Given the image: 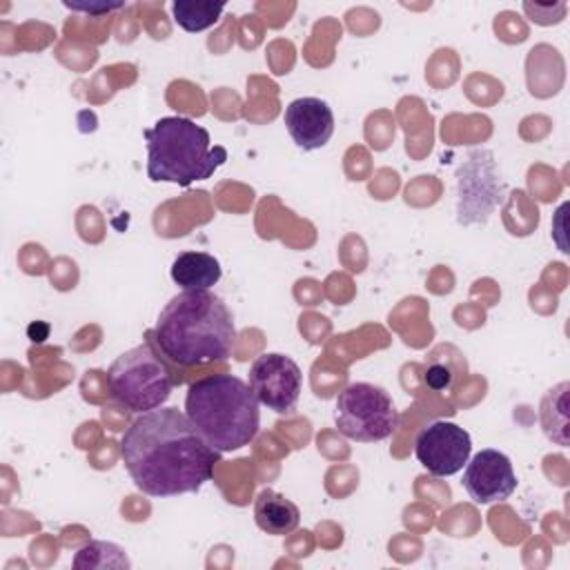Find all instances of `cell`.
<instances>
[{"label":"cell","mask_w":570,"mask_h":570,"mask_svg":"<svg viewBox=\"0 0 570 570\" xmlns=\"http://www.w3.org/2000/svg\"><path fill=\"white\" fill-rule=\"evenodd\" d=\"M67 9L71 11H82V13H89V16H105L114 9H120L122 2H116V4H73V2H65Z\"/></svg>","instance_id":"17"},{"label":"cell","mask_w":570,"mask_h":570,"mask_svg":"<svg viewBox=\"0 0 570 570\" xmlns=\"http://www.w3.org/2000/svg\"><path fill=\"white\" fill-rule=\"evenodd\" d=\"M149 334L171 363L198 367L232 354L236 327L220 296L209 289H183L163 307Z\"/></svg>","instance_id":"2"},{"label":"cell","mask_w":570,"mask_h":570,"mask_svg":"<svg viewBox=\"0 0 570 570\" xmlns=\"http://www.w3.org/2000/svg\"><path fill=\"white\" fill-rule=\"evenodd\" d=\"M223 9H225L223 2H212V0H174L171 2L174 22L189 33H198L214 27Z\"/></svg>","instance_id":"13"},{"label":"cell","mask_w":570,"mask_h":570,"mask_svg":"<svg viewBox=\"0 0 570 570\" xmlns=\"http://www.w3.org/2000/svg\"><path fill=\"white\" fill-rule=\"evenodd\" d=\"M472 439L452 421H432L419 430L414 454L432 476H452L468 463Z\"/></svg>","instance_id":"8"},{"label":"cell","mask_w":570,"mask_h":570,"mask_svg":"<svg viewBox=\"0 0 570 570\" xmlns=\"http://www.w3.org/2000/svg\"><path fill=\"white\" fill-rule=\"evenodd\" d=\"M452 379H454V374H452L450 365H445V363H430V365H425V370H423V383H425L430 390H434V392L450 390Z\"/></svg>","instance_id":"16"},{"label":"cell","mask_w":570,"mask_h":570,"mask_svg":"<svg viewBox=\"0 0 570 570\" xmlns=\"http://www.w3.org/2000/svg\"><path fill=\"white\" fill-rule=\"evenodd\" d=\"M254 519H256V525L263 532L283 537V534H289L298 528L301 512L287 497L267 488L256 497Z\"/></svg>","instance_id":"12"},{"label":"cell","mask_w":570,"mask_h":570,"mask_svg":"<svg viewBox=\"0 0 570 570\" xmlns=\"http://www.w3.org/2000/svg\"><path fill=\"white\" fill-rule=\"evenodd\" d=\"M169 358L158 350L151 334H145V343L122 352L107 372V385L111 396L131 412H149L160 407L176 385L174 367Z\"/></svg>","instance_id":"5"},{"label":"cell","mask_w":570,"mask_h":570,"mask_svg":"<svg viewBox=\"0 0 570 570\" xmlns=\"http://www.w3.org/2000/svg\"><path fill=\"white\" fill-rule=\"evenodd\" d=\"M334 423L338 432L352 441L376 443L396 432L401 416L383 387L350 383L336 396Z\"/></svg>","instance_id":"6"},{"label":"cell","mask_w":570,"mask_h":570,"mask_svg":"<svg viewBox=\"0 0 570 570\" xmlns=\"http://www.w3.org/2000/svg\"><path fill=\"white\" fill-rule=\"evenodd\" d=\"M73 568H87V570H105V568H131V561L127 559L125 550L111 541H89L85 543L76 557Z\"/></svg>","instance_id":"15"},{"label":"cell","mask_w":570,"mask_h":570,"mask_svg":"<svg viewBox=\"0 0 570 570\" xmlns=\"http://www.w3.org/2000/svg\"><path fill=\"white\" fill-rule=\"evenodd\" d=\"M249 390L267 410L287 414L296 407L303 390L301 367L285 354H261L249 367Z\"/></svg>","instance_id":"7"},{"label":"cell","mask_w":570,"mask_h":570,"mask_svg":"<svg viewBox=\"0 0 570 570\" xmlns=\"http://www.w3.org/2000/svg\"><path fill=\"white\" fill-rule=\"evenodd\" d=\"M461 483L474 503L488 505L505 501L517 490V474L503 452L485 448L468 459Z\"/></svg>","instance_id":"9"},{"label":"cell","mask_w":570,"mask_h":570,"mask_svg":"<svg viewBox=\"0 0 570 570\" xmlns=\"http://www.w3.org/2000/svg\"><path fill=\"white\" fill-rule=\"evenodd\" d=\"M258 401L249 385L232 374L196 379L185 394V414L196 432L220 454L254 441L261 428Z\"/></svg>","instance_id":"3"},{"label":"cell","mask_w":570,"mask_h":570,"mask_svg":"<svg viewBox=\"0 0 570 570\" xmlns=\"http://www.w3.org/2000/svg\"><path fill=\"white\" fill-rule=\"evenodd\" d=\"M122 463L134 485L149 497H178L200 490L220 461L178 407L142 412L122 434Z\"/></svg>","instance_id":"1"},{"label":"cell","mask_w":570,"mask_h":570,"mask_svg":"<svg viewBox=\"0 0 570 570\" xmlns=\"http://www.w3.org/2000/svg\"><path fill=\"white\" fill-rule=\"evenodd\" d=\"M169 274H171V281L180 289L189 292V289H209V287H214L220 281L223 269H220L218 258H214L212 254L187 249V252H180L174 258Z\"/></svg>","instance_id":"11"},{"label":"cell","mask_w":570,"mask_h":570,"mask_svg":"<svg viewBox=\"0 0 570 570\" xmlns=\"http://www.w3.org/2000/svg\"><path fill=\"white\" fill-rule=\"evenodd\" d=\"M283 122L287 134L303 151H314L327 145L334 134L332 107L314 96H303L285 107Z\"/></svg>","instance_id":"10"},{"label":"cell","mask_w":570,"mask_h":570,"mask_svg":"<svg viewBox=\"0 0 570 570\" xmlns=\"http://www.w3.org/2000/svg\"><path fill=\"white\" fill-rule=\"evenodd\" d=\"M568 383L554 385L541 401V425L548 439H552L559 445H568V403H566V392Z\"/></svg>","instance_id":"14"},{"label":"cell","mask_w":570,"mask_h":570,"mask_svg":"<svg viewBox=\"0 0 570 570\" xmlns=\"http://www.w3.org/2000/svg\"><path fill=\"white\" fill-rule=\"evenodd\" d=\"M147 176L154 183L189 187L207 180L225 160L227 149L212 145L209 131L185 116H165L145 129Z\"/></svg>","instance_id":"4"}]
</instances>
